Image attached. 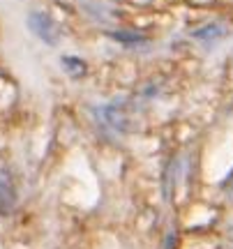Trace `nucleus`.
Returning <instances> with one entry per match:
<instances>
[{
	"label": "nucleus",
	"instance_id": "1",
	"mask_svg": "<svg viewBox=\"0 0 233 249\" xmlns=\"http://www.w3.org/2000/svg\"><path fill=\"white\" fill-rule=\"evenodd\" d=\"M28 28H30L44 44H58V39H60V30L55 26V21L49 17V14H44V12H33V14L28 17Z\"/></svg>",
	"mask_w": 233,
	"mask_h": 249
},
{
	"label": "nucleus",
	"instance_id": "2",
	"mask_svg": "<svg viewBox=\"0 0 233 249\" xmlns=\"http://www.w3.org/2000/svg\"><path fill=\"white\" fill-rule=\"evenodd\" d=\"M17 205V187L12 171L0 161V214H9Z\"/></svg>",
	"mask_w": 233,
	"mask_h": 249
},
{
	"label": "nucleus",
	"instance_id": "3",
	"mask_svg": "<svg viewBox=\"0 0 233 249\" xmlns=\"http://www.w3.org/2000/svg\"><path fill=\"white\" fill-rule=\"evenodd\" d=\"M222 35H226V28L217 26V23H210V26L201 28V30L194 33V37H198V39H215V37H222Z\"/></svg>",
	"mask_w": 233,
	"mask_h": 249
},
{
	"label": "nucleus",
	"instance_id": "4",
	"mask_svg": "<svg viewBox=\"0 0 233 249\" xmlns=\"http://www.w3.org/2000/svg\"><path fill=\"white\" fill-rule=\"evenodd\" d=\"M63 65H65V70L70 71V74H74V76H81L86 71V65L79 58H63Z\"/></svg>",
	"mask_w": 233,
	"mask_h": 249
},
{
	"label": "nucleus",
	"instance_id": "5",
	"mask_svg": "<svg viewBox=\"0 0 233 249\" xmlns=\"http://www.w3.org/2000/svg\"><path fill=\"white\" fill-rule=\"evenodd\" d=\"M231 238H233V235H231Z\"/></svg>",
	"mask_w": 233,
	"mask_h": 249
}]
</instances>
